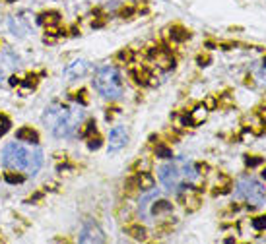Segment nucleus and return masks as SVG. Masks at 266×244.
Wrapping results in <instances>:
<instances>
[{
    "label": "nucleus",
    "instance_id": "nucleus-1",
    "mask_svg": "<svg viewBox=\"0 0 266 244\" xmlns=\"http://www.w3.org/2000/svg\"><path fill=\"white\" fill-rule=\"evenodd\" d=\"M158 174H160V180L165 186V190L173 192V194H183L200 182L198 167L185 157L169 159L167 163H163L158 169Z\"/></svg>",
    "mask_w": 266,
    "mask_h": 244
},
{
    "label": "nucleus",
    "instance_id": "nucleus-2",
    "mask_svg": "<svg viewBox=\"0 0 266 244\" xmlns=\"http://www.w3.org/2000/svg\"><path fill=\"white\" fill-rule=\"evenodd\" d=\"M84 120L82 107H66L62 103H53L45 109V128L56 138H74Z\"/></svg>",
    "mask_w": 266,
    "mask_h": 244
},
{
    "label": "nucleus",
    "instance_id": "nucleus-3",
    "mask_svg": "<svg viewBox=\"0 0 266 244\" xmlns=\"http://www.w3.org/2000/svg\"><path fill=\"white\" fill-rule=\"evenodd\" d=\"M2 165L10 171H18L27 176H33L43 167V151L35 144L12 141L2 151Z\"/></svg>",
    "mask_w": 266,
    "mask_h": 244
},
{
    "label": "nucleus",
    "instance_id": "nucleus-4",
    "mask_svg": "<svg viewBox=\"0 0 266 244\" xmlns=\"http://www.w3.org/2000/svg\"><path fill=\"white\" fill-rule=\"evenodd\" d=\"M93 87L98 89L101 97H105L109 101H115L123 95L124 84L121 78V72L115 66H99L93 74Z\"/></svg>",
    "mask_w": 266,
    "mask_h": 244
},
{
    "label": "nucleus",
    "instance_id": "nucleus-5",
    "mask_svg": "<svg viewBox=\"0 0 266 244\" xmlns=\"http://www.w3.org/2000/svg\"><path fill=\"white\" fill-rule=\"evenodd\" d=\"M233 198L239 201H247L251 206H262L266 200V188L264 184L257 180L255 176H241L235 182V190H233Z\"/></svg>",
    "mask_w": 266,
    "mask_h": 244
},
{
    "label": "nucleus",
    "instance_id": "nucleus-6",
    "mask_svg": "<svg viewBox=\"0 0 266 244\" xmlns=\"http://www.w3.org/2000/svg\"><path fill=\"white\" fill-rule=\"evenodd\" d=\"M78 240H80L82 244L105 242V233H103V229H101V227H99L96 221L86 219V221H84V225H82V231H80Z\"/></svg>",
    "mask_w": 266,
    "mask_h": 244
},
{
    "label": "nucleus",
    "instance_id": "nucleus-7",
    "mask_svg": "<svg viewBox=\"0 0 266 244\" xmlns=\"http://www.w3.org/2000/svg\"><path fill=\"white\" fill-rule=\"evenodd\" d=\"M128 144V130L124 126H115L109 132V153H119Z\"/></svg>",
    "mask_w": 266,
    "mask_h": 244
},
{
    "label": "nucleus",
    "instance_id": "nucleus-8",
    "mask_svg": "<svg viewBox=\"0 0 266 244\" xmlns=\"http://www.w3.org/2000/svg\"><path fill=\"white\" fill-rule=\"evenodd\" d=\"M89 62L88 60H82V58H78V60H72L66 68H64V76L68 79H78V78H84L86 74L89 72Z\"/></svg>",
    "mask_w": 266,
    "mask_h": 244
},
{
    "label": "nucleus",
    "instance_id": "nucleus-9",
    "mask_svg": "<svg viewBox=\"0 0 266 244\" xmlns=\"http://www.w3.org/2000/svg\"><path fill=\"white\" fill-rule=\"evenodd\" d=\"M158 196H160V192L156 190V188H150V190H146V194L140 198L138 213H140V217L142 219H150V206L154 200H158Z\"/></svg>",
    "mask_w": 266,
    "mask_h": 244
},
{
    "label": "nucleus",
    "instance_id": "nucleus-10",
    "mask_svg": "<svg viewBox=\"0 0 266 244\" xmlns=\"http://www.w3.org/2000/svg\"><path fill=\"white\" fill-rule=\"evenodd\" d=\"M14 68H18V56L6 49H2L0 51V72H8Z\"/></svg>",
    "mask_w": 266,
    "mask_h": 244
},
{
    "label": "nucleus",
    "instance_id": "nucleus-11",
    "mask_svg": "<svg viewBox=\"0 0 266 244\" xmlns=\"http://www.w3.org/2000/svg\"><path fill=\"white\" fill-rule=\"evenodd\" d=\"M206 116H208V107H206V105H196L195 109L188 113V118H191V126H196V124L204 122Z\"/></svg>",
    "mask_w": 266,
    "mask_h": 244
},
{
    "label": "nucleus",
    "instance_id": "nucleus-12",
    "mask_svg": "<svg viewBox=\"0 0 266 244\" xmlns=\"http://www.w3.org/2000/svg\"><path fill=\"white\" fill-rule=\"evenodd\" d=\"M173 209V206H171V201H165V200H160V201H151L150 206V217H160V215H163V213H169Z\"/></svg>",
    "mask_w": 266,
    "mask_h": 244
},
{
    "label": "nucleus",
    "instance_id": "nucleus-13",
    "mask_svg": "<svg viewBox=\"0 0 266 244\" xmlns=\"http://www.w3.org/2000/svg\"><path fill=\"white\" fill-rule=\"evenodd\" d=\"M136 186L144 192L150 190V188H154V176L148 171H140L138 176H136Z\"/></svg>",
    "mask_w": 266,
    "mask_h": 244
},
{
    "label": "nucleus",
    "instance_id": "nucleus-14",
    "mask_svg": "<svg viewBox=\"0 0 266 244\" xmlns=\"http://www.w3.org/2000/svg\"><path fill=\"white\" fill-rule=\"evenodd\" d=\"M16 138H18V141H27V144H37V141H39L37 132L31 130L29 126H26V128H20L18 134H16Z\"/></svg>",
    "mask_w": 266,
    "mask_h": 244
},
{
    "label": "nucleus",
    "instance_id": "nucleus-15",
    "mask_svg": "<svg viewBox=\"0 0 266 244\" xmlns=\"http://www.w3.org/2000/svg\"><path fill=\"white\" fill-rule=\"evenodd\" d=\"M41 24H45V26H56L59 24V14L56 12H45L43 16H41Z\"/></svg>",
    "mask_w": 266,
    "mask_h": 244
},
{
    "label": "nucleus",
    "instance_id": "nucleus-16",
    "mask_svg": "<svg viewBox=\"0 0 266 244\" xmlns=\"http://www.w3.org/2000/svg\"><path fill=\"white\" fill-rule=\"evenodd\" d=\"M128 233L132 235V238L136 240H146V229L140 225H134V227H128Z\"/></svg>",
    "mask_w": 266,
    "mask_h": 244
},
{
    "label": "nucleus",
    "instance_id": "nucleus-17",
    "mask_svg": "<svg viewBox=\"0 0 266 244\" xmlns=\"http://www.w3.org/2000/svg\"><path fill=\"white\" fill-rule=\"evenodd\" d=\"M188 33H186L183 27H171V39H175V41H185Z\"/></svg>",
    "mask_w": 266,
    "mask_h": 244
},
{
    "label": "nucleus",
    "instance_id": "nucleus-18",
    "mask_svg": "<svg viewBox=\"0 0 266 244\" xmlns=\"http://www.w3.org/2000/svg\"><path fill=\"white\" fill-rule=\"evenodd\" d=\"M262 157H257V155H251V157H245V165L249 167V169H255V167H260L262 165Z\"/></svg>",
    "mask_w": 266,
    "mask_h": 244
},
{
    "label": "nucleus",
    "instance_id": "nucleus-19",
    "mask_svg": "<svg viewBox=\"0 0 266 244\" xmlns=\"http://www.w3.org/2000/svg\"><path fill=\"white\" fill-rule=\"evenodd\" d=\"M4 178H6V180H8L10 184H20V182H24V176H22V174H14L12 173V171H6V173H4Z\"/></svg>",
    "mask_w": 266,
    "mask_h": 244
},
{
    "label": "nucleus",
    "instance_id": "nucleus-20",
    "mask_svg": "<svg viewBox=\"0 0 266 244\" xmlns=\"http://www.w3.org/2000/svg\"><path fill=\"white\" fill-rule=\"evenodd\" d=\"M156 157H161V159H171L173 153H171V148H165V146H158L156 148Z\"/></svg>",
    "mask_w": 266,
    "mask_h": 244
},
{
    "label": "nucleus",
    "instance_id": "nucleus-21",
    "mask_svg": "<svg viewBox=\"0 0 266 244\" xmlns=\"http://www.w3.org/2000/svg\"><path fill=\"white\" fill-rule=\"evenodd\" d=\"M10 130V120L8 116H4V114H0V138Z\"/></svg>",
    "mask_w": 266,
    "mask_h": 244
},
{
    "label": "nucleus",
    "instance_id": "nucleus-22",
    "mask_svg": "<svg viewBox=\"0 0 266 244\" xmlns=\"http://www.w3.org/2000/svg\"><path fill=\"white\" fill-rule=\"evenodd\" d=\"M93 132H96V122L91 120L86 124V128H80L78 134H80V136H89V134H93Z\"/></svg>",
    "mask_w": 266,
    "mask_h": 244
},
{
    "label": "nucleus",
    "instance_id": "nucleus-23",
    "mask_svg": "<svg viewBox=\"0 0 266 244\" xmlns=\"http://www.w3.org/2000/svg\"><path fill=\"white\" fill-rule=\"evenodd\" d=\"M88 148L91 149V151H96V149H99L101 148V138L99 136H89V139H88Z\"/></svg>",
    "mask_w": 266,
    "mask_h": 244
},
{
    "label": "nucleus",
    "instance_id": "nucleus-24",
    "mask_svg": "<svg viewBox=\"0 0 266 244\" xmlns=\"http://www.w3.org/2000/svg\"><path fill=\"white\" fill-rule=\"evenodd\" d=\"M253 227H255L257 231H264V229H266V217H257V219H253Z\"/></svg>",
    "mask_w": 266,
    "mask_h": 244
},
{
    "label": "nucleus",
    "instance_id": "nucleus-25",
    "mask_svg": "<svg viewBox=\"0 0 266 244\" xmlns=\"http://www.w3.org/2000/svg\"><path fill=\"white\" fill-rule=\"evenodd\" d=\"M198 204H200V200H198V196H193V198H186L185 206H188V209H196L198 208Z\"/></svg>",
    "mask_w": 266,
    "mask_h": 244
},
{
    "label": "nucleus",
    "instance_id": "nucleus-26",
    "mask_svg": "<svg viewBox=\"0 0 266 244\" xmlns=\"http://www.w3.org/2000/svg\"><path fill=\"white\" fill-rule=\"evenodd\" d=\"M74 99H76V101H78L80 105H86V103H88V99H86V91H84V89H82L80 93H76V97H74Z\"/></svg>",
    "mask_w": 266,
    "mask_h": 244
},
{
    "label": "nucleus",
    "instance_id": "nucleus-27",
    "mask_svg": "<svg viewBox=\"0 0 266 244\" xmlns=\"http://www.w3.org/2000/svg\"><path fill=\"white\" fill-rule=\"evenodd\" d=\"M260 118L266 122V109H260Z\"/></svg>",
    "mask_w": 266,
    "mask_h": 244
},
{
    "label": "nucleus",
    "instance_id": "nucleus-28",
    "mask_svg": "<svg viewBox=\"0 0 266 244\" xmlns=\"http://www.w3.org/2000/svg\"><path fill=\"white\" fill-rule=\"evenodd\" d=\"M262 178H264V180H266V169H264V171H262Z\"/></svg>",
    "mask_w": 266,
    "mask_h": 244
},
{
    "label": "nucleus",
    "instance_id": "nucleus-29",
    "mask_svg": "<svg viewBox=\"0 0 266 244\" xmlns=\"http://www.w3.org/2000/svg\"><path fill=\"white\" fill-rule=\"evenodd\" d=\"M262 64H264V68H266V58H264V60H262Z\"/></svg>",
    "mask_w": 266,
    "mask_h": 244
}]
</instances>
